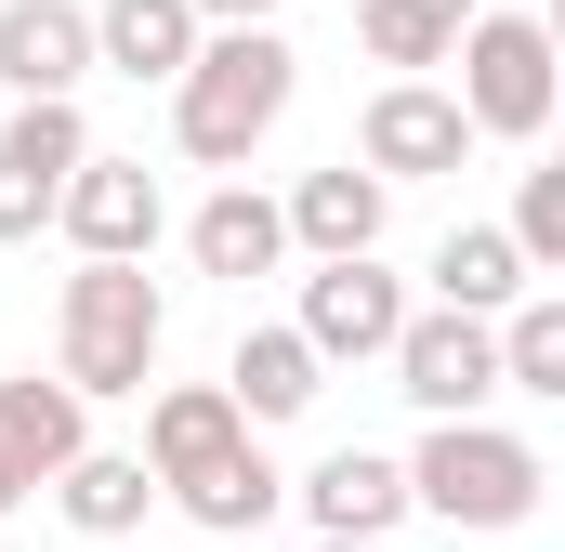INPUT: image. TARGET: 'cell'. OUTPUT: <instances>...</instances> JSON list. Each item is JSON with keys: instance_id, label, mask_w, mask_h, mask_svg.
Segmentation results:
<instances>
[{"instance_id": "484cf974", "label": "cell", "mask_w": 565, "mask_h": 552, "mask_svg": "<svg viewBox=\"0 0 565 552\" xmlns=\"http://www.w3.org/2000/svg\"><path fill=\"white\" fill-rule=\"evenodd\" d=\"M316 552H382V540H316Z\"/></svg>"}, {"instance_id": "7402d4cb", "label": "cell", "mask_w": 565, "mask_h": 552, "mask_svg": "<svg viewBox=\"0 0 565 552\" xmlns=\"http://www.w3.org/2000/svg\"><path fill=\"white\" fill-rule=\"evenodd\" d=\"M500 342V395H565V289H526L513 316H487Z\"/></svg>"}, {"instance_id": "ba28073f", "label": "cell", "mask_w": 565, "mask_h": 552, "mask_svg": "<svg viewBox=\"0 0 565 552\" xmlns=\"http://www.w3.org/2000/svg\"><path fill=\"white\" fill-rule=\"evenodd\" d=\"M473 158V119L434 93V79H382L369 93V119H355V171L369 184H434V171H460Z\"/></svg>"}, {"instance_id": "7c38bea8", "label": "cell", "mask_w": 565, "mask_h": 552, "mask_svg": "<svg viewBox=\"0 0 565 552\" xmlns=\"http://www.w3.org/2000/svg\"><path fill=\"white\" fill-rule=\"evenodd\" d=\"M289 500H302L316 540H395V527H408V474H395L382 447H329L316 474H289Z\"/></svg>"}, {"instance_id": "2e32d148", "label": "cell", "mask_w": 565, "mask_h": 552, "mask_svg": "<svg viewBox=\"0 0 565 552\" xmlns=\"http://www.w3.org/2000/svg\"><path fill=\"white\" fill-rule=\"evenodd\" d=\"M184 251H198V276H277L289 264V224H277V198L264 184H224V198H198V224H184Z\"/></svg>"}, {"instance_id": "6da1fadb", "label": "cell", "mask_w": 565, "mask_h": 552, "mask_svg": "<svg viewBox=\"0 0 565 552\" xmlns=\"http://www.w3.org/2000/svg\"><path fill=\"white\" fill-rule=\"evenodd\" d=\"M289 93H302V53H289L277 26H224V40H198V66L171 79V145H184L198 171H250V145L289 119Z\"/></svg>"}, {"instance_id": "52a82bcc", "label": "cell", "mask_w": 565, "mask_h": 552, "mask_svg": "<svg viewBox=\"0 0 565 552\" xmlns=\"http://www.w3.org/2000/svg\"><path fill=\"white\" fill-rule=\"evenodd\" d=\"M53 224H66V251H79V264H145V251H158V224H171V198H158V171H145V158H106V145H93V158L66 171V198H53Z\"/></svg>"}, {"instance_id": "cb8c5ba5", "label": "cell", "mask_w": 565, "mask_h": 552, "mask_svg": "<svg viewBox=\"0 0 565 552\" xmlns=\"http://www.w3.org/2000/svg\"><path fill=\"white\" fill-rule=\"evenodd\" d=\"M198 13V40H224V26H277V0H184Z\"/></svg>"}, {"instance_id": "9c48e42d", "label": "cell", "mask_w": 565, "mask_h": 552, "mask_svg": "<svg viewBox=\"0 0 565 552\" xmlns=\"http://www.w3.org/2000/svg\"><path fill=\"white\" fill-rule=\"evenodd\" d=\"M79 79H93V0H0V93L79 106Z\"/></svg>"}, {"instance_id": "d4e9b609", "label": "cell", "mask_w": 565, "mask_h": 552, "mask_svg": "<svg viewBox=\"0 0 565 552\" xmlns=\"http://www.w3.org/2000/svg\"><path fill=\"white\" fill-rule=\"evenodd\" d=\"M26 500H40V487H26V474H13V460H0V513H26Z\"/></svg>"}, {"instance_id": "e0dca14e", "label": "cell", "mask_w": 565, "mask_h": 552, "mask_svg": "<svg viewBox=\"0 0 565 552\" xmlns=\"http://www.w3.org/2000/svg\"><path fill=\"white\" fill-rule=\"evenodd\" d=\"M316 395H329V369H316L289 329H237V355H224V408L250 421V434H264V421H302Z\"/></svg>"}, {"instance_id": "ffe728a7", "label": "cell", "mask_w": 565, "mask_h": 552, "mask_svg": "<svg viewBox=\"0 0 565 552\" xmlns=\"http://www.w3.org/2000/svg\"><path fill=\"white\" fill-rule=\"evenodd\" d=\"M487 0H355V40L395 66V79H422V66H447L460 53V26H473Z\"/></svg>"}, {"instance_id": "4fadbf2b", "label": "cell", "mask_w": 565, "mask_h": 552, "mask_svg": "<svg viewBox=\"0 0 565 552\" xmlns=\"http://www.w3.org/2000/svg\"><path fill=\"white\" fill-rule=\"evenodd\" d=\"M382 211H395V184H369L355 158H342V171H302V184L277 198V224L316 251V264H355V251H382Z\"/></svg>"}, {"instance_id": "7a4b0ae2", "label": "cell", "mask_w": 565, "mask_h": 552, "mask_svg": "<svg viewBox=\"0 0 565 552\" xmlns=\"http://www.w3.org/2000/svg\"><path fill=\"white\" fill-rule=\"evenodd\" d=\"M158 342H171V302L145 264H79L53 289V382L93 408V395H145L158 382Z\"/></svg>"}, {"instance_id": "44dd1931", "label": "cell", "mask_w": 565, "mask_h": 552, "mask_svg": "<svg viewBox=\"0 0 565 552\" xmlns=\"http://www.w3.org/2000/svg\"><path fill=\"white\" fill-rule=\"evenodd\" d=\"M277 513H289V474L264 460V434H250L224 474H198V487H184V527H211V540H250V527H277Z\"/></svg>"}, {"instance_id": "277c9868", "label": "cell", "mask_w": 565, "mask_h": 552, "mask_svg": "<svg viewBox=\"0 0 565 552\" xmlns=\"http://www.w3.org/2000/svg\"><path fill=\"white\" fill-rule=\"evenodd\" d=\"M460 119H473V145H540L553 132V106H565V66H553V26L540 13H473L460 26Z\"/></svg>"}, {"instance_id": "3957f363", "label": "cell", "mask_w": 565, "mask_h": 552, "mask_svg": "<svg viewBox=\"0 0 565 552\" xmlns=\"http://www.w3.org/2000/svg\"><path fill=\"white\" fill-rule=\"evenodd\" d=\"M395 474H408V513H434V527H473V540L526 527V513H540V487H553V460H540L526 434H500V421H434Z\"/></svg>"}, {"instance_id": "5bb4252c", "label": "cell", "mask_w": 565, "mask_h": 552, "mask_svg": "<svg viewBox=\"0 0 565 552\" xmlns=\"http://www.w3.org/2000/svg\"><path fill=\"white\" fill-rule=\"evenodd\" d=\"M79 447H93V408H79L66 382H40V369H13V382H0V460H13L26 487H53Z\"/></svg>"}, {"instance_id": "8992f818", "label": "cell", "mask_w": 565, "mask_h": 552, "mask_svg": "<svg viewBox=\"0 0 565 552\" xmlns=\"http://www.w3.org/2000/svg\"><path fill=\"white\" fill-rule=\"evenodd\" d=\"M395 329H408V276H382V251H355V264H316V276H302L289 342H302L316 369H369V355H395Z\"/></svg>"}, {"instance_id": "9a60e30c", "label": "cell", "mask_w": 565, "mask_h": 552, "mask_svg": "<svg viewBox=\"0 0 565 552\" xmlns=\"http://www.w3.org/2000/svg\"><path fill=\"white\" fill-rule=\"evenodd\" d=\"M93 66L171 93V79L198 66V13H184V0H93Z\"/></svg>"}, {"instance_id": "5b68a950", "label": "cell", "mask_w": 565, "mask_h": 552, "mask_svg": "<svg viewBox=\"0 0 565 552\" xmlns=\"http://www.w3.org/2000/svg\"><path fill=\"white\" fill-rule=\"evenodd\" d=\"M395 395L422 421H487L500 395V342H487V316H447V302H408V329H395Z\"/></svg>"}, {"instance_id": "30bf717a", "label": "cell", "mask_w": 565, "mask_h": 552, "mask_svg": "<svg viewBox=\"0 0 565 552\" xmlns=\"http://www.w3.org/2000/svg\"><path fill=\"white\" fill-rule=\"evenodd\" d=\"M79 158H93L79 106H13V119H0V251L53 224V198H66V171H79Z\"/></svg>"}, {"instance_id": "d6986e66", "label": "cell", "mask_w": 565, "mask_h": 552, "mask_svg": "<svg viewBox=\"0 0 565 552\" xmlns=\"http://www.w3.org/2000/svg\"><path fill=\"white\" fill-rule=\"evenodd\" d=\"M422 276H434V302H447V316H513V302L540 289V276L513 264V237H500V224H447Z\"/></svg>"}, {"instance_id": "603a6c76", "label": "cell", "mask_w": 565, "mask_h": 552, "mask_svg": "<svg viewBox=\"0 0 565 552\" xmlns=\"http://www.w3.org/2000/svg\"><path fill=\"white\" fill-rule=\"evenodd\" d=\"M500 237H513V264H526V276L565 264V171H526V184H513V224H500Z\"/></svg>"}, {"instance_id": "8fae6325", "label": "cell", "mask_w": 565, "mask_h": 552, "mask_svg": "<svg viewBox=\"0 0 565 552\" xmlns=\"http://www.w3.org/2000/svg\"><path fill=\"white\" fill-rule=\"evenodd\" d=\"M237 447H250V421L224 408V382H158V395H145V447H132V460L158 474V500H184V487L224 474Z\"/></svg>"}, {"instance_id": "ac0fdd59", "label": "cell", "mask_w": 565, "mask_h": 552, "mask_svg": "<svg viewBox=\"0 0 565 552\" xmlns=\"http://www.w3.org/2000/svg\"><path fill=\"white\" fill-rule=\"evenodd\" d=\"M53 513H66L79 540H132L145 513H158V474H145L132 447H79V460L53 474Z\"/></svg>"}]
</instances>
